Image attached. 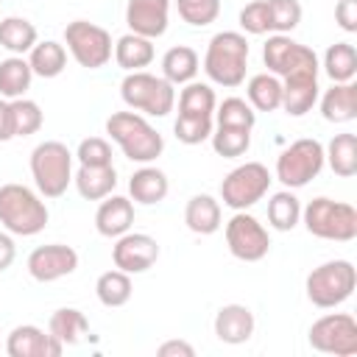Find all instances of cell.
I'll return each mask as SVG.
<instances>
[{
    "mask_svg": "<svg viewBox=\"0 0 357 357\" xmlns=\"http://www.w3.org/2000/svg\"><path fill=\"white\" fill-rule=\"evenodd\" d=\"M17 259V245L11 240L8 231H0V273L11 268V262Z\"/></svg>",
    "mask_w": 357,
    "mask_h": 357,
    "instance_id": "c3c4849f",
    "label": "cell"
},
{
    "mask_svg": "<svg viewBox=\"0 0 357 357\" xmlns=\"http://www.w3.org/2000/svg\"><path fill=\"white\" fill-rule=\"evenodd\" d=\"M321 114L326 123H351L357 117V84H332L321 95Z\"/></svg>",
    "mask_w": 357,
    "mask_h": 357,
    "instance_id": "7402d4cb",
    "label": "cell"
},
{
    "mask_svg": "<svg viewBox=\"0 0 357 357\" xmlns=\"http://www.w3.org/2000/svg\"><path fill=\"white\" fill-rule=\"evenodd\" d=\"M307 340L315 351L335 354V357H354L357 354V321L349 312L321 315L310 326Z\"/></svg>",
    "mask_w": 357,
    "mask_h": 357,
    "instance_id": "7c38bea8",
    "label": "cell"
},
{
    "mask_svg": "<svg viewBox=\"0 0 357 357\" xmlns=\"http://www.w3.org/2000/svg\"><path fill=\"white\" fill-rule=\"evenodd\" d=\"M73 181H75V190L81 198L100 201V198L112 195V190L117 187V170H114V165H103V167L81 165L73 173Z\"/></svg>",
    "mask_w": 357,
    "mask_h": 357,
    "instance_id": "603a6c76",
    "label": "cell"
},
{
    "mask_svg": "<svg viewBox=\"0 0 357 357\" xmlns=\"http://www.w3.org/2000/svg\"><path fill=\"white\" fill-rule=\"evenodd\" d=\"M226 245H229L231 257H237L243 262H259L271 251V234L254 215L240 209L226 223Z\"/></svg>",
    "mask_w": 357,
    "mask_h": 357,
    "instance_id": "4fadbf2b",
    "label": "cell"
},
{
    "mask_svg": "<svg viewBox=\"0 0 357 357\" xmlns=\"http://www.w3.org/2000/svg\"><path fill=\"white\" fill-rule=\"evenodd\" d=\"M134 223V201L126 195H106L100 198V206L95 212V229L103 237H120Z\"/></svg>",
    "mask_w": 357,
    "mask_h": 357,
    "instance_id": "ffe728a7",
    "label": "cell"
},
{
    "mask_svg": "<svg viewBox=\"0 0 357 357\" xmlns=\"http://www.w3.org/2000/svg\"><path fill=\"white\" fill-rule=\"evenodd\" d=\"M218 126H234V128H254L257 112L243 98H223V103L215 106Z\"/></svg>",
    "mask_w": 357,
    "mask_h": 357,
    "instance_id": "74e56055",
    "label": "cell"
},
{
    "mask_svg": "<svg viewBox=\"0 0 357 357\" xmlns=\"http://www.w3.org/2000/svg\"><path fill=\"white\" fill-rule=\"evenodd\" d=\"M324 159L329 162L332 173L340 176V178H351L357 173V137L343 131V134H335L329 139V145L324 148Z\"/></svg>",
    "mask_w": 357,
    "mask_h": 357,
    "instance_id": "f546056e",
    "label": "cell"
},
{
    "mask_svg": "<svg viewBox=\"0 0 357 357\" xmlns=\"http://www.w3.org/2000/svg\"><path fill=\"white\" fill-rule=\"evenodd\" d=\"M73 159L70 148L59 139H45L31 151V176L42 198H59L73 184Z\"/></svg>",
    "mask_w": 357,
    "mask_h": 357,
    "instance_id": "277c9868",
    "label": "cell"
},
{
    "mask_svg": "<svg viewBox=\"0 0 357 357\" xmlns=\"http://www.w3.org/2000/svg\"><path fill=\"white\" fill-rule=\"evenodd\" d=\"M218 106L215 89L201 81H190L178 92V114L184 117H212Z\"/></svg>",
    "mask_w": 357,
    "mask_h": 357,
    "instance_id": "836d02e7",
    "label": "cell"
},
{
    "mask_svg": "<svg viewBox=\"0 0 357 357\" xmlns=\"http://www.w3.org/2000/svg\"><path fill=\"white\" fill-rule=\"evenodd\" d=\"M318 75L315 73H296L282 78V109L290 117L307 114L318 103Z\"/></svg>",
    "mask_w": 357,
    "mask_h": 357,
    "instance_id": "d6986e66",
    "label": "cell"
},
{
    "mask_svg": "<svg viewBox=\"0 0 357 357\" xmlns=\"http://www.w3.org/2000/svg\"><path fill=\"white\" fill-rule=\"evenodd\" d=\"M335 22L343 31L354 33L357 31V0H337V6H335Z\"/></svg>",
    "mask_w": 357,
    "mask_h": 357,
    "instance_id": "f6af8a7d",
    "label": "cell"
},
{
    "mask_svg": "<svg viewBox=\"0 0 357 357\" xmlns=\"http://www.w3.org/2000/svg\"><path fill=\"white\" fill-rule=\"evenodd\" d=\"M271 181L273 178L262 162H245L220 181V201L234 212L248 209L268 195Z\"/></svg>",
    "mask_w": 357,
    "mask_h": 357,
    "instance_id": "30bf717a",
    "label": "cell"
},
{
    "mask_svg": "<svg viewBox=\"0 0 357 357\" xmlns=\"http://www.w3.org/2000/svg\"><path fill=\"white\" fill-rule=\"evenodd\" d=\"M212 148L223 159H237L251 148V128H234V126H215L212 131Z\"/></svg>",
    "mask_w": 357,
    "mask_h": 357,
    "instance_id": "8d00e7d4",
    "label": "cell"
},
{
    "mask_svg": "<svg viewBox=\"0 0 357 357\" xmlns=\"http://www.w3.org/2000/svg\"><path fill=\"white\" fill-rule=\"evenodd\" d=\"M28 64H31L33 75H39V78H56L67 67V47L61 42H56V39L36 42L28 50Z\"/></svg>",
    "mask_w": 357,
    "mask_h": 357,
    "instance_id": "4316f807",
    "label": "cell"
},
{
    "mask_svg": "<svg viewBox=\"0 0 357 357\" xmlns=\"http://www.w3.org/2000/svg\"><path fill=\"white\" fill-rule=\"evenodd\" d=\"M159 357H195V349L192 343L187 340H165L159 349H156Z\"/></svg>",
    "mask_w": 357,
    "mask_h": 357,
    "instance_id": "bcb514c9",
    "label": "cell"
},
{
    "mask_svg": "<svg viewBox=\"0 0 357 357\" xmlns=\"http://www.w3.org/2000/svg\"><path fill=\"white\" fill-rule=\"evenodd\" d=\"M61 351H64V346L50 332L39 329L33 324L14 326L8 332V340H6L8 357H59Z\"/></svg>",
    "mask_w": 357,
    "mask_h": 357,
    "instance_id": "e0dca14e",
    "label": "cell"
},
{
    "mask_svg": "<svg viewBox=\"0 0 357 357\" xmlns=\"http://www.w3.org/2000/svg\"><path fill=\"white\" fill-rule=\"evenodd\" d=\"M156 50H153V39H145L139 33H126L114 42V61L117 67H123L126 73H137L145 70L153 61Z\"/></svg>",
    "mask_w": 357,
    "mask_h": 357,
    "instance_id": "d4e9b609",
    "label": "cell"
},
{
    "mask_svg": "<svg viewBox=\"0 0 357 357\" xmlns=\"http://www.w3.org/2000/svg\"><path fill=\"white\" fill-rule=\"evenodd\" d=\"M156 259H159V243L151 234H142V231L120 234L114 248H112L114 268H120L126 273H145L148 268L156 265Z\"/></svg>",
    "mask_w": 357,
    "mask_h": 357,
    "instance_id": "5bb4252c",
    "label": "cell"
},
{
    "mask_svg": "<svg viewBox=\"0 0 357 357\" xmlns=\"http://www.w3.org/2000/svg\"><path fill=\"white\" fill-rule=\"evenodd\" d=\"M47 332L61 343V346H75L84 340V335L89 332V321L81 310L75 307H61L50 315L47 321Z\"/></svg>",
    "mask_w": 357,
    "mask_h": 357,
    "instance_id": "f1b7e54d",
    "label": "cell"
},
{
    "mask_svg": "<svg viewBox=\"0 0 357 357\" xmlns=\"http://www.w3.org/2000/svg\"><path fill=\"white\" fill-rule=\"evenodd\" d=\"M268 3V20L273 33H290L301 22V3L298 0H265Z\"/></svg>",
    "mask_w": 357,
    "mask_h": 357,
    "instance_id": "ab89813d",
    "label": "cell"
},
{
    "mask_svg": "<svg viewBox=\"0 0 357 357\" xmlns=\"http://www.w3.org/2000/svg\"><path fill=\"white\" fill-rule=\"evenodd\" d=\"M106 134L120 145L126 159L139 162V165H151L165 151L162 134L139 112H114V114H109Z\"/></svg>",
    "mask_w": 357,
    "mask_h": 357,
    "instance_id": "6da1fadb",
    "label": "cell"
},
{
    "mask_svg": "<svg viewBox=\"0 0 357 357\" xmlns=\"http://www.w3.org/2000/svg\"><path fill=\"white\" fill-rule=\"evenodd\" d=\"M212 131H215L212 117H184V114H178L176 123H173V134L184 145H201L212 137Z\"/></svg>",
    "mask_w": 357,
    "mask_h": 357,
    "instance_id": "60d3db41",
    "label": "cell"
},
{
    "mask_svg": "<svg viewBox=\"0 0 357 357\" xmlns=\"http://www.w3.org/2000/svg\"><path fill=\"white\" fill-rule=\"evenodd\" d=\"M131 293H134L131 273H126L120 268H112V271L100 273L98 282H95V296L103 307H123V304H128Z\"/></svg>",
    "mask_w": 357,
    "mask_h": 357,
    "instance_id": "e575fe53",
    "label": "cell"
},
{
    "mask_svg": "<svg viewBox=\"0 0 357 357\" xmlns=\"http://www.w3.org/2000/svg\"><path fill=\"white\" fill-rule=\"evenodd\" d=\"M78 268V251L64 243H50V245H36L28 254V273L36 282H56L70 276Z\"/></svg>",
    "mask_w": 357,
    "mask_h": 357,
    "instance_id": "9a60e30c",
    "label": "cell"
},
{
    "mask_svg": "<svg viewBox=\"0 0 357 357\" xmlns=\"http://www.w3.org/2000/svg\"><path fill=\"white\" fill-rule=\"evenodd\" d=\"M64 45L70 50V56L86 67V70H100L109 64L114 45H112V33L89 20H73L64 28Z\"/></svg>",
    "mask_w": 357,
    "mask_h": 357,
    "instance_id": "9c48e42d",
    "label": "cell"
},
{
    "mask_svg": "<svg viewBox=\"0 0 357 357\" xmlns=\"http://www.w3.org/2000/svg\"><path fill=\"white\" fill-rule=\"evenodd\" d=\"M262 61H265L268 73H273L276 78H287L296 73H315L318 75V70H321L315 50L290 39L287 33L268 36V42L262 47Z\"/></svg>",
    "mask_w": 357,
    "mask_h": 357,
    "instance_id": "8fae6325",
    "label": "cell"
},
{
    "mask_svg": "<svg viewBox=\"0 0 357 357\" xmlns=\"http://www.w3.org/2000/svg\"><path fill=\"white\" fill-rule=\"evenodd\" d=\"M301 220V201L290 190H279L268 201V223L276 231H290Z\"/></svg>",
    "mask_w": 357,
    "mask_h": 357,
    "instance_id": "d590c367",
    "label": "cell"
},
{
    "mask_svg": "<svg viewBox=\"0 0 357 357\" xmlns=\"http://www.w3.org/2000/svg\"><path fill=\"white\" fill-rule=\"evenodd\" d=\"M324 145L312 137H301L290 142L279 156H276V178L287 190H298L310 184L321 170H324Z\"/></svg>",
    "mask_w": 357,
    "mask_h": 357,
    "instance_id": "ba28073f",
    "label": "cell"
},
{
    "mask_svg": "<svg viewBox=\"0 0 357 357\" xmlns=\"http://www.w3.org/2000/svg\"><path fill=\"white\" fill-rule=\"evenodd\" d=\"M11 120H14V137H31L42 128L45 114L36 100L17 98V100H11Z\"/></svg>",
    "mask_w": 357,
    "mask_h": 357,
    "instance_id": "f35d334b",
    "label": "cell"
},
{
    "mask_svg": "<svg viewBox=\"0 0 357 357\" xmlns=\"http://www.w3.org/2000/svg\"><path fill=\"white\" fill-rule=\"evenodd\" d=\"M354 287H357V268L349 259H329V262L312 268L304 282L310 304H315L321 310H332V307L343 304L346 298H351Z\"/></svg>",
    "mask_w": 357,
    "mask_h": 357,
    "instance_id": "52a82bcc",
    "label": "cell"
},
{
    "mask_svg": "<svg viewBox=\"0 0 357 357\" xmlns=\"http://www.w3.org/2000/svg\"><path fill=\"white\" fill-rule=\"evenodd\" d=\"M31 81H33V70H31L28 59L8 56L0 61V98H6V100L25 98V92L31 89Z\"/></svg>",
    "mask_w": 357,
    "mask_h": 357,
    "instance_id": "83f0119b",
    "label": "cell"
},
{
    "mask_svg": "<svg viewBox=\"0 0 357 357\" xmlns=\"http://www.w3.org/2000/svg\"><path fill=\"white\" fill-rule=\"evenodd\" d=\"M47 204L31 187L17 181L0 187V226L8 234L33 237L47 226Z\"/></svg>",
    "mask_w": 357,
    "mask_h": 357,
    "instance_id": "7a4b0ae2",
    "label": "cell"
},
{
    "mask_svg": "<svg viewBox=\"0 0 357 357\" xmlns=\"http://www.w3.org/2000/svg\"><path fill=\"white\" fill-rule=\"evenodd\" d=\"M39 42L36 25L25 17H6L0 20V47H6L11 56H25Z\"/></svg>",
    "mask_w": 357,
    "mask_h": 357,
    "instance_id": "4dcf8cb0",
    "label": "cell"
},
{
    "mask_svg": "<svg viewBox=\"0 0 357 357\" xmlns=\"http://www.w3.org/2000/svg\"><path fill=\"white\" fill-rule=\"evenodd\" d=\"M248 67V39L240 31H220L209 39L204 53V73L212 84L220 86H240L245 81Z\"/></svg>",
    "mask_w": 357,
    "mask_h": 357,
    "instance_id": "3957f363",
    "label": "cell"
},
{
    "mask_svg": "<svg viewBox=\"0 0 357 357\" xmlns=\"http://www.w3.org/2000/svg\"><path fill=\"white\" fill-rule=\"evenodd\" d=\"M240 28L251 36H262L271 31V20H268V3L265 0H254L248 6H243L240 11Z\"/></svg>",
    "mask_w": 357,
    "mask_h": 357,
    "instance_id": "ee69618b",
    "label": "cell"
},
{
    "mask_svg": "<svg viewBox=\"0 0 357 357\" xmlns=\"http://www.w3.org/2000/svg\"><path fill=\"white\" fill-rule=\"evenodd\" d=\"M248 103L254 112H276L282 109V81L273 73H257L245 86Z\"/></svg>",
    "mask_w": 357,
    "mask_h": 357,
    "instance_id": "1f68e13d",
    "label": "cell"
},
{
    "mask_svg": "<svg viewBox=\"0 0 357 357\" xmlns=\"http://www.w3.org/2000/svg\"><path fill=\"white\" fill-rule=\"evenodd\" d=\"M324 73L332 78V84L354 81L357 75V50L351 42H335L324 53Z\"/></svg>",
    "mask_w": 357,
    "mask_h": 357,
    "instance_id": "d6a6232c",
    "label": "cell"
},
{
    "mask_svg": "<svg viewBox=\"0 0 357 357\" xmlns=\"http://www.w3.org/2000/svg\"><path fill=\"white\" fill-rule=\"evenodd\" d=\"M167 190H170V181H167L165 170H159L153 165H142L128 178V195H131V201H137L142 206H153V204L165 201Z\"/></svg>",
    "mask_w": 357,
    "mask_h": 357,
    "instance_id": "44dd1931",
    "label": "cell"
},
{
    "mask_svg": "<svg viewBox=\"0 0 357 357\" xmlns=\"http://www.w3.org/2000/svg\"><path fill=\"white\" fill-rule=\"evenodd\" d=\"M301 220H304L307 231L321 240L349 243L357 237V209L346 201L318 195L307 206H301Z\"/></svg>",
    "mask_w": 357,
    "mask_h": 357,
    "instance_id": "5b68a950",
    "label": "cell"
},
{
    "mask_svg": "<svg viewBox=\"0 0 357 357\" xmlns=\"http://www.w3.org/2000/svg\"><path fill=\"white\" fill-rule=\"evenodd\" d=\"M75 159H78V165H89V167L112 165V145L103 137H86L78 142Z\"/></svg>",
    "mask_w": 357,
    "mask_h": 357,
    "instance_id": "7bdbcfd3",
    "label": "cell"
},
{
    "mask_svg": "<svg viewBox=\"0 0 357 357\" xmlns=\"http://www.w3.org/2000/svg\"><path fill=\"white\" fill-rule=\"evenodd\" d=\"M201 70V59L190 45H176L162 56V78H167L173 86H184L195 81Z\"/></svg>",
    "mask_w": 357,
    "mask_h": 357,
    "instance_id": "cb8c5ba5",
    "label": "cell"
},
{
    "mask_svg": "<svg viewBox=\"0 0 357 357\" xmlns=\"http://www.w3.org/2000/svg\"><path fill=\"white\" fill-rule=\"evenodd\" d=\"M176 6H178V17L195 28L215 22L220 14V0H176Z\"/></svg>",
    "mask_w": 357,
    "mask_h": 357,
    "instance_id": "b9f144b4",
    "label": "cell"
},
{
    "mask_svg": "<svg viewBox=\"0 0 357 357\" xmlns=\"http://www.w3.org/2000/svg\"><path fill=\"white\" fill-rule=\"evenodd\" d=\"M126 22L131 33H139L145 39H159L170 22V0H128Z\"/></svg>",
    "mask_w": 357,
    "mask_h": 357,
    "instance_id": "2e32d148",
    "label": "cell"
},
{
    "mask_svg": "<svg viewBox=\"0 0 357 357\" xmlns=\"http://www.w3.org/2000/svg\"><path fill=\"white\" fill-rule=\"evenodd\" d=\"M120 95L131 112L151 114V117H165L176 106V86L167 78L145 70L128 73L120 84Z\"/></svg>",
    "mask_w": 357,
    "mask_h": 357,
    "instance_id": "8992f818",
    "label": "cell"
},
{
    "mask_svg": "<svg viewBox=\"0 0 357 357\" xmlns=\"http://www.w3.org/2000/svg\"><path fill=\"white\" fill-rule=\"evenodd\" d=\"M14 139V120H11V100L0 98V142Z\"/></svg>",
    "mask_w": 357,
    "mask_h": 357,
    "instance_id": "7dc6e473",
    "label": "cell"
},
{
    "mask_svg": "<svg viewBox=\"0 0 357 357\" xmlns=\"http://www.w3.org/2000/svg\"><path fill=\"white\" fill-rule=\"evenodd\" d=\"M184 223L192 234H215L220 229V201L206 192L192 195L184 206Z\"/></svg>",
    "mask_w": 357,
    "mask_h": 357,
    "instance_id": "484cf974",
    "label": "cell"
},
{
    "mask_svg": "<svg viewBox=\"0 0 357 357\" xmlns=\"http://www.w3.org/2000/svg\"><path fill=\"white\" fill-rule=\"evenodd\" d=\"M215 335L220 343H229V346H240L245 340H251L254 335V312L245 307V304H223L218 312H215Z\"/></svg>",
    "mask_w": 357,
    "mask_h": 357,
    "instance_id": "ac0fdd59",
    "label": "cell"
}]
</instances>
